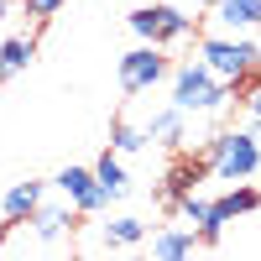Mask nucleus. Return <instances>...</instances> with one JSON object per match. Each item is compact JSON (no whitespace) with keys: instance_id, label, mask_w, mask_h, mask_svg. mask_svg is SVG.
<instances>
[{"instance_id":"1","label":"nucleus","mask_w":261,"mask_h":261,"mask_svg":"<svg viewBox=\"0 0 261 261\" xmlns=\"http://www.w3.org/2000/svg\"><path fill=\"white\" fill-rule=\"evenodd\" d=\"M199 63L214 79H225L230 89H241V84L261 68V42H246L241 32H214V37L199 42Z\"/></svg>"},{"instance_id":"2","label":"nucleus","mask_w":261,"mask_h":261,"mask_svg":"<svg viewBox=\"0 0 261 261\" xmlns=\"http://www.w3.org/2000/svg\"><path fill=\"white\" fill-rule=\"evenodd\" d=\"M172 105H178L183 115H214V110H225L230 105V84L225 79H214L204 63H183V68H172Z\"/></svg>"},{"instance_id":"3","label":"nucleus","mask_w":261,"mask_h":261,"mask_svg":"<svg viewBox=\"0 0 261 261\" xmlns=\"http://www.w3.org/2000/svg\"><path fill=\"white\" fill-rule=\"evenodd\" d=\"M261 167V141L251 130H220L204 151V172H214L220 183H246Z\"/></svg>"},{"instance_id":"4","label":"nucleus","mask_w":261,"mask_h":261,"mask_svg":"<svg viewBox=\"0 0 261 261\" xmlns=\"http://www.w3.org/2000/svg\"><path fill=\"white\" fill-rule=\"evenodd\" d=\"M130 32H136L141 42H151V47H167V42H183L193 32V16L178 11V6H136L125 16Z\"/></svg>"},{"instance_id":"5","label":"nucleus","mask_w":261,"mask_h":261,"mask_svg":"<svg viewBox=\"0 0 261 261\" xmlns=\"http://www.w3.org/2000/svg\"><path fill=\"white\" fill-rule=\"evenodd\" d=\"M167 73H172V63H167L162 47H151V42H141V47H130L120 58V89L125 94H151Z\"/></svg>"},{"instance_id":"6","label":"nucleus","mask_w":261,"mask_h":261,"mask_svg":"<svg viewBox=\"0 0 261 261\" xmlns=\"http://www.w3.org/2000/svg\"><path fill=\"white\" fill-rule=\"evenodd\" d=\"M251 209H261V188H251V183H230L220 199H209V225H204V246H220V235H225V225L230 220H241V214H251Z\"/></svg>"},{"instance_id":"7","label":"nucleus","mask_w":261,"mask_h":261,"mask_svg":"<svg viewBox=\"0 0 261 261\" xmlns=\"http://www.w3.org/2000/svg\"><path fill=\"white\" fill-rule=\"evenodd\" d=\"M53 188L73 204V214H99L105 204H110V193L94 183V167H73V162H68V167H58Z\"/></svg>"},{"instance_id":"8","label":"nucleus","mask_w":261,"mask_h":261,"mask_svg":"<svg viewBox=\"0 0 261 261\" xmlns=\"http://www.w3.org/2000/svg\"><path fill=\"white\" fill-rule=\"evenodd\" d=\"M21 225H27V235H32L37 246H68V241H73V204H68V199H63V204H47V199H42Z\"/></svg>"},{"instance_id":"9","label":"nucleus","mask_w":261,"mask_h":261,"mask_svg":"<svg viewBox=\"0 0 261 261\" xmlns=\"http://www.w3.org/2000/svg\"><path fill=\"white\" fill-rule=\"evenodd\" d=\"M47 199V183H37V178H21V183H11L6 188V199H0V214H6V225H21L27 214Z\"/></svg>"},{"instance_id":"10","label":"nucleus","mask_w":261,"mask_h":261,"mask_svg":"<svg viewBox=\"0 0 261 261\" xmlns=\"http://www.w3.org/2000/svg\"><path fill=\"white\" fill-rule=\"evenodd\" d=\"M32 58H37V37H32V32L0 37V84L16 79V73H27V68H32Z\"/></svg>"},{"instance_id":"11","label":"nucleus","mask_w":261,"mask_h":261,"mask_svg":"<svg viewBox=\"0 0 261 261\" xmlns=\"http://www.w3.org/2000/svg\"><path fill=\"white\" fill-rule=\"evenodd\" d=\"M204 241H199V230H188V225H167L151 235V256H162V261H178V256H193Z\"/></svg>"},{"instance_id":"12","label":"nucleus","mask_w":261,"mask_h":261,"mask_svg":"<svg viewBox=\"0 0 261 261\" xmlns=\"http://www.w3.org/2000/svg\"><path fill=\"white\" fill-rule=\"evenodd\" d=\"M214 21L225 32H256L261 27V0H214Z\"/></svg>"},{"instance_id":"13","label":"nucleus","mask_w":261,"mask_h":261,"mask_svg":"<svg viewBox=\"0 0 261 261\" xmlns=\"http://www.w3.org/2000/svg\"><path fill=\"white\" fill-rule=\"evenodd\" d=\"M183 130H188V115L178 110V105H167V110H157L146 120V136L157 146H183Z\"/></svg>"},{"instance_id":"14","label":"nucleus","mask_w":261,"mask_h":261,"mask_svg":"<svg viewBox=\"0 0 261 261\" xmlns=\"http://www.w3.org/2000/svg\"><path fill=\"white\" fill-rule=\"evenodd\" d=\"M94 183L110 193V204L130 193V178H125V167H120V151H105V157L94 162Z\"/></svg>"},{"instance_id":"15","label":"nucleus","mask_w":261,"mask_h":261,"mask_svg":"<svg viewBox=\"0 0 261 261\" xmlns=\"http://www.w3.org/2000/svg\"><path fill=\"white\" fill-rule=\"evenodd\" d=\"M151 136H146V125H130V120H115L110 125V151H120V157H136V151H146Z\"/></svg>"},{"instance_id":"16","label":"nucleus","mask_w":261,"mask_h":261,"mask_svg":"<svg viewBox=\"0 0 261 261\" xmlns=\"http://www.w3.org/2000/svg\"><path fill=\"white\" fill-rule=\"evenodd\" d=\"M141 241H146V220H136V214H120L105 225V246H141Z\"/></svg>"},{"instance_id":"17","label":"nucleus","mask_w":261,"mask_h":261,"mask_svg":"<svg viewBox=\"0 0 261 261\" xmlns=\"http://www.w3.org/2000/svg\"><path fill=\"white\" fill-rule=\"evenodd\" d=\"M199 178H204V162H178V167L167 172V188H162V199H167V204H178V199H183V193H188L193 183H199Z\"/></svg>"},{"instance_id":"18","label":"nucleus","mask_w":261,"mask_h":261,"mask_svg":"<svg viewBox=\"0 0 261 261\" xmlns=\"http://www.w3.org/2000/svg\"><path fill=\"white\" fill-rule=\"evenodd\" d=\"M21 6H27V16H32V21H53L63 6H68V0H21Z\"/></svg>"},{"instance_id":"19","label":"nucleus","mask_w":261,"mask_h":261,"mask_svg":"<svg viewBox=\"0 0 261 261\" xmlns=\"http://www.w3.org/2000/svg\"><path fill=\"white\" fill-rule=\"evenodd\" d=\"M246 110H251V115H261V89H256V94L246 99Z\"/></svg>"},{"instance_id":"20","label":"nucleus","mask_w":261,"mask_h":261,"mask_svg":"<svg viewBox=\"0 0 261 261\" xmlns=\"http://www.w3.org/2000/svg\"><path fill=\"white\" fill-rule=\"evenodd\" d=\"M11 11H16V0H0V21H6V16H11Z\"/></svg>"},{"instance_id":"21","label":"nucleus","mask_w":261,"mask_h":261,"mask_svg":"<svg viewBox=\"0 0 261 261\" xmlns=\"http://www.w3.org/2000/svg\"><path fill=\"white\" fill-rule=\"evenodd\" d=\"M199 6H214V0H199Z\"/></svg>"}]
</instances>
